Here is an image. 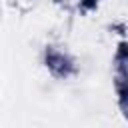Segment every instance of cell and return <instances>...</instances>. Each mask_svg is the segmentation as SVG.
Segmentation results:
<instances>
[{
  "instance_id": "obj_1",
  "label": "cell",
  "mask_w": 128,
  "mask_h": 128,
  "mask_svg": "<svg viewBox=\"0 0 128 128\" xmlns=\"http://www.w3.org/2000/svg\"><path fill=\"white\" fill-rule=\"evenodd\" d=\"M92 2H94V0H86V4H92Z\"/></svg>"
}]
</instances>
